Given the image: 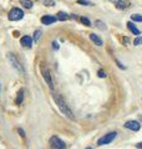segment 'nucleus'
<instances>
[{"mask_svg":"<svg viewBox=\"0 0 142 149\" xmlns=\"http://www.w3.org/2000/svg\"><path fill=\"white\" fill-rule=\"evenodd\" d=\"M116 136H117V133H116V132L108 133V134H106V136H103V137H101L100 139H98V141H97V144H98V146H105V144L111 143L113 139L116 138Z\"/></svg>","mask_w":142,"mask_h":149,"instance_id":"nucleus-5","label":"nucleus"},{"mask_svg":"<svg viewBox=\"0 0 142 149\" xmlns=\"http://www.w3.org/2000/svg\"><path fill=\"white\" fill-rule=\"evenodd\" d=\"M127 27H129V30H130V31H131L134 35H137V36L141 35V31H140L138 29H137L136 25H134V22L129 21V22H127Z\"/></svg>","mask_w":142,"mask_h":149,"instance_id":"nucleus-11","label":"nucleus"},{"mask_svg":"<svg viewBox=\"0 0 142 149\" xmlns=\"http://www.w3.org/2000/svg\"><path fill=\"white\" fill-rule=\"evenodd\" d=\"M142 44V36H137L136 39L134 40V45L135 46H138V45H141Z\"/></svg>","mask_w":142,"mask_h":149,"instance_id":"nucleus-22","label":"nucleus"},{"mask_svg":"<svg viewBox=\"0 0 142 149\" xmlns=\"http://www.w3.org/2000/svg\"><path fill=\"white\" fill-rule=\"evenodd\" d=\"M56 17H58V20H61V21H65V20H69V19H71L69 14H66V13H64V11L58 13Z\"/></svg>","mask_w":142,"mask_h":149,"instance_id":"nucleus-13","label":"nucleus"},{"mask_svg":"<svg viewBox=\"0 0 142 149\" xmlns=\"http://www.w3.org/2000/svg\"><path fill=\"white\" fill-rule=\"evenodd\" d=\"M125 128L131 129V130H134V132H137V130H140L141 124L138 122H136V120H127L125 123Z\"/></svg>","mask_w":142,"mask_h":149,"instance_id":"nucleus-7","label":"nucleus"},{"mask_svg":"<svg viewBox=\"0 0 142 149\" xmlns=\"http://www.w3.org/2000/svg\"><path fill=\"white\" fill-rule=\"evenodd\" d=\"M19 1H20V4L24 8H26V9H31L32 8V1L31 0H19Z\"/></svg>","mask_w":142,"mask_h":149,"instance_id":"nucleus-15","label":"nucleus"},{"mask_svg":"<svg viewBox=\"0 0 142 149\" xmlns=\"http://www.w3.org/2000/svg\"><path fill=\"white\" fill-rule=\"evenodd\" d=\"M6 57H8L9 63L11 65V67L15 70L16 72L24 74V67H22V65L20 63V61H19V60L15 57V56H14L13 54H8V55H6Z\"/></svg>","mask_w":142,"mask_h":149,"instance_id":"nucleus-2","label":"nucleus"},{"mask_svg":"<svg viewBox=\"0 0 142 149\" xmlns=\"http://www.w3.org/2000/svg\"><path fill=\"white\" fill-rule=\"evenodd\" d=\"M41 34H42V31H41V30H36V31L34 32V37H32V40L37 42V41L40 40V37H41Z\"/></svg>","mask_w":142,"mask_h":149,"instance_id":"nucleus-18","label":"nucleus"},{"mask_svg":"<svg viewBox=\"0 0 142 149\" xmlns=\"http://www.w3.org/2000/svg\"><path fill=\"white\" fill-rule=\"evenodd\" d=\"M107 76V73L103 71V70H100V71H98V77H101V78H105Z\"/></svg>","mask_w":142,"mask_h":149,"instance_id":"nucleus-23","label":"nucleus"},{"mask_svg":"<svg viewBox=\"0 0 142 149\" xmlns=\"http://www.w3.org/2000/svg\"><path fill=\"white\" fill-rule=\"evenodd\" d=\"M49 143H50L51 149H66V144H65V142H64V141H61V139H60L59 137H56V136L51 137Z\"/></svg>","mask_w":142,"mask_h":149,"instance_id":"nucleus-4","label":"nucleus"},{"mask_svg":"<svg viewBox=\"0 0 142 149\" xmlns=\"http://www.w3.org/2000/svg\"><path fill=\"white\" fill-rule=\"evenodd\" d=\"M136 148H138V149H142V142L137 143V144H136Z\"/></svg>","mask_w":142,"mask_h":149,"instance_id":"nucleus-25","label":"nucleus"},{"mask_svg":"<svg viewBox=\"0 0 142 149\" xmlns=\"http://www.w3.org/2000/svg\"><path fill=\"white\" fill-rule=\"evenodd\" d=\"M54 100H55V102H56V104H58L59 109L61 111V113L65 114L69 119L75 120V116H74V113H72V111H71L70 107L66 104V102L64 101L63 97H61L60 95H54Z\"/></svg>","mask_w":142,"mask_h":149,"instance_id":"nucleus-1","label":"nucleus"},{"mask_svg":"<svg viewBox=\"0 0 142 149\" xmlns=\"http://www.w3.org/2000/svg\"><path fill=\"white\" fill-rule=\"evenodd\" d=\"M41 1H42V4H44V5L50 6V8H53V6L55 5V1H54V0H41Z\"/></svg>","mask_w":142,"mask_h":149,"instance_id":"nucleus-21","label":"nucleus"},{"mask_svg":"<svg viewBox=\"0 0 142 149\" xmlns=\"http://www.w3.org/2000/svg\"><path fill=\"white\" fill-rule=\"evenodd\" d=\"M115 6L117 9H120V10H126V9H129L131 6V3L129 0H116Z\"/></svg>","mask_w":142,"mask_h":149,"instance_id":"nucleus-8","label":"nucleus"},{"mask_svg":"<svg viewBox=\"0 0 142 149\" xmlns=\"http://www.w3.org/2000/svg\"><path fill=\"white\" fill-rule=\"evenodd\" d=\"M86 149H92V148H90V147H89V148H86Z\"/></svg>","mask_w":142,"mask_h":149,"instance_id":"nucleus-27","label":"nucleus"},{"mask_svg":"<svg viewBox=\"0 0 142 149\" xmlns=\"http://www.w3.org/2000/svg\"><path fill=\"white\" fill-rule=\"evenodd\" d=\"M24 17V11L20 8H13L8 14V19L10 21H19Z\"/></svg>","mask_w":142,"mask_h":149,"instance_id":"nucleus-3","label":"nucleus"},{"mask_svg":"<svg viewBox=\"0 0 142 149\" xmlns=\"http://www.w3.org/2000/svg\"><path fill=\"white\" fill-rule=\"evenodd\" d=\"M95 25H96V27H98V29L102 30V31H105V30H106V25L103 24L101 20H96V21H95Z\"/></svg>","mask_w":142,"mask_h":149,"instance_id":"nucleus-16","label":"nucleus"},{"mask_svg":"<svg viewBox=\"0 0 142 149\" xmlns=\"http://www.w3.org/2000/svg\"><path fill=\"white\" fill-rule=\"evenodd\" d=\"M42 77H44V80L46 81V83L49 85L51 90H54V81H53V76H51L49 68H42Z\"/></svg>","mask_w":142,"mask_h":149,"instance_id":"nucleus-6","label":"nucleus"},{"mask_svg":"<svg viewBox=\"0 0 142 149\" xmlns=\"http://www.w3.org/2000/svg\"><path fill=\"white\" fill-rule=\"evenodd\" d=\"M90 39H91L92 42H93V44H96L97 46H102V45H103L102 40H101L96 34H90Z\"/></svg>","mask_w":142,"mask_h":149,"instance_id":"nucleus-12","label":"nucleus"},{"mask_svg":"<svg viewBox=\"0 0 142 149\" xmlns=\"http://www.w3.org/2000/svg\"><path fill=\"white\" fill-rule=\"evenodd\" d=\"M56 20H58V17H56V16H51V15H45V16L41 17V22L44 25H51V24H54Z\"/></svg>","mask_w":142,"mask_h":149,"instance_id":"nucleus-10","label":"nucleus"},{"mask_svg":"<svg viewBox=\"0 0 142 149\" xmlns=\"http://www.w3.org/2000/svg\"><path fill=\"white\" fill-rule=\"evenodd\" d=\"M131 20L136 21V22H142V15H140V14H134V15H131Z\"/></svg>","mask_w":142,"mask_h":149,"instance_id":"nucleus-17","label":"nucleus"},{"mask_svg":"<svg viewBox=\"0 0 142 149\" xmlns=\"http://www.w3.org/2000/svg\"><path fill=\"white\" fill-rule=\"evenodd\" d=\"M59 47H60L59 44L56 42V41H54V42H53V49H54V50H59Z\"/></svg>","mask_w":142,"mask_h":149,"instance_id":"nucleus-24","label":"nucleus"},{"mask_svg":"<svg viewBox=\"0 0 142 149\" xmlns=\"http://www.w3.org/2000/svg\"><path fill=\"white\" fill-rule=\"evenodd\" d=\"M80 21H81L84 25H86V26H91V21H90L87 17H85V16H81V17H80Z\"/></svg>","mask_w":142,"mask_h":149,"instance_id":"nucleus-20","label":"nucleus"},{"mask_svg":"<svg viewBox=\"0 0 142 149\" xmlns=\"http://www.w3.org/2000/svg\"><path fill=\"white\" fill-rule=\"evenodd\" d=\"M19 132H20V134H21V136L24 137V136H25V134H24V130L22 129H19Z\"/></svg>","mask_w":142,"mask_h":149,"instance_id":"nucleus-26","label":"nucleus"},{"mask_svg":"<svg viewBox=\"0 0 142 149\" xmlns=\"http://www.w3.org/2000/svg\"><path fill=\"white\" fill-rule=\"evenodd\" d=\"M20 44H21L22 47H27V49H30L31 46H32V37L27 36V35L22 36L21 39H20Z\"/></svg>","mask_w":142,"mask_h":149,"instance_id":"nucleus-9","label":"nucleus"},{"mask_svg":"<svg viewBox=\"0 0 142 149\" xmlns=\"http://www.w3.org/2000/svg\"><path fill=\"white\" fill-rule=\"evenodd\" d=\"M77 4H80V5H86V6H92L93 5L90 0H77Z\"/></svg>","mask_w":142,"mask_h":149,"instance_id":"nucleus-19","label":"nucleus"},{"mask_svg":"<svg viewBox=\"0 0 142 149\" xmlns=\"http://www.w3.org/2000/svg\"><path fill=\"white\" fill-rule=\"evenodd\" d=\"M22 101H24V90H20V91L18 92V97H16V100H15V103L16 104H21Z\"/></svg>","mask_w":142,"mask_h":149,"instance_id":"nucleus-14","label":"nucleus"}]
</instances>
